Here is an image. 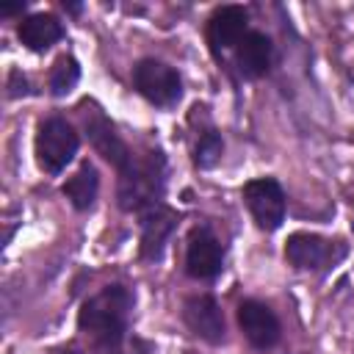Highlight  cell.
<instances>
[{"label": "cell", "instance_id": "6da1fadb", "mask_svg": "<svg viewBox=\"0 0 354 354\" xmlns=\"http://www.w3.org/2000/svg\"><path fill=\"white\" fill-rule=\"evenodd\" d=\"M130 310H133V293L124 285H108L83 304L77 324L91 337L100 354H122Z\"/></svg>", "mask_w": 354, "mask_h": 354}, {"label": "cell", "instance_id": "7a4b0ae2", "mask_svg": "<svg viewBox=\"0 0 354 354\" xmlns=\"http://www.w3.org/2000/svg\"><path fill=\"white\" fill-rule=\"evenodd\" d=\"M160 194H163L160 152H149L144 158L133 155L130 166L119 171V205L124 210H149L158 205Z\"/></svg>", "mask_w": 354, "mask_h": 354}, {"label": "cell", "instance_id": "3957f363", "mask_svg": "<svg viewBox=\"0 0 354 354\" xmlns=\"http://www.w3.org/2000/svg\"><path fill=\"white\" fill-rule=\"evenodd\" d=\"M77 133L72 130V124L61 116H53L47 122L39 124L36 133V158L39 166L50 174H58L66 169V163L75 158L77 152Z\"/></svg>", "mask_w": 354, "mask_h": 354}, {"label": "cell", "instance_id": "277c9868", "mask_svg": "<svg viewBox=\"0 0 354 354\" xmlns=\"http://www.w3.org/2000/svg\"><path fill=\"white\" fill-rule=\"evenodd\" d=\"M133 86L144 100H149L152 105H160V108H169L183 97L180 75L169 64L155 61V58H144L136 64Z\"/></svg>", "mask_w": 354, "mask_h": 354}, {"label": "cell", "instance_id": "5b68a950", "mask_svg": "<svg viewBox=\"0 0 354 354\" xmlns=\"http://www.w3.org/2000/svg\"><path fill=\"white\" fill-rule=\"evenodd\" d=\"M346 254V246L321 235H310V232H293L285 241V257L290 266L304 268V271H318V268H329L335 266L340 257Z\"/></svg>", "mask_w": 354, "mask_h": 354}, {"label": "cell", "instance_id": "8992f818", "mask_svg": "<svg viewBox=\"0 0 354 354\" xmlns=\"http://www.w3.org/2000/svg\"><path fill=\"white\" fill-rule=\"evenodd\" d=\"M243 199H246V207L252 210L254 221L263 227V230H279V224L285 221V191L277 180L271 177H257V180H249L243 185Z\"/></svg>", "mask_w": 354, "mask_h": 354}, {"label": "cell", "instance_id": "52a82bcc", "mask_svg": "<svg viewBox=\"0 0 354 354\" xmlns=\"http://www.w3.org/2000/svg\"><path fill=\"white\" fill-rule=\"evenodd\" d=\"M224 266V249L207 227H196L185 246V271L196 279H213Z\"/></svg>", "mask_w": 354, "mask_h": 354}, {"label": "cell", "instance_id": "ba28073f", "mask_svg": "<svg viewBox=\"0 0 354 354\" xmlns=\"http://www.w3.org/2000/svg\"><path fill=\"white\" fill-rule=\"evenodd\" d=\"M238 324H241V332L246 335V340L254 346V348H271L277 340H279V318L274 315V310L263 301H254V299H246L241 307H238Z\"/></svg>", "mask_w": 354, "mask_h": 354}, {"label": "cell", "instance_id": "9c48e42d", "mask_svg": "<svg viewBox=\"0 0 354 354\" xmlns=\"http://www.w3.org/2000/svg\"><path fill=\"white\" fill-rule=\"evenodd\" d=\"M183 318H185L188 329L196 337H202V340H207L213 346L224 343V332H227L224 329V313H221V307L216 304L213 296H191V299H185Z\"/></svg>", "mask_w": 354, "mask_h": 354}, {"label": "cell", "instance_id": "30bf717a", "mask_svg": "<svg viewBox=\"0 0 354 354\" xmlns=\"http://www.w3.org/2000/svg\"><path fill=\"white\" fill-rule=\"evenodd\" d=\"M246 22L249 14L241 6H221L213 11L207 19V41L213 50H230L238 47L241 39L246 36Z\"/></svg>", "mask_w": 354, "mask_h": 354}, {"label": "cell", "instance_id": "8fae6325", "mask_svg": "<svg viewBox=\"0 0 354 354\" xmlns=\"http://www.w3.org/2000/svg\"><path fill=\"white\" fill-rule=\"evenodd\" d=\"M86 130H88V141L94 144V149H97L105 160H111L119 171L130 166L133 152L127 149V144L119 138V133L113 130V124H111L100 111H94L91 116H86Z\"/></svg>", "mask_w": 354, "mask_h": 354}, {"label": "cell", "instance_id": "7c38bea8", "mask_svg": "<svg viewBox=\"0 0 354 354\" xmlns=\"http://www.w3.org/2000/svg\"><path fill=\"white\" fill-rule=\"evenodd\" d=\"M174 210L163 207V205H155L149 210H144V221H141V257L147 260H158L160 252H163V243L166 238L171 235L174 230Z\"/></svg>", "mask_w": 354, "mask_h": 354}, {"label": "cell", "instance_id": "4fadbf2b", "mask_svg": "<svg viewBox=\"0 0 354 354\" xmlns=\"http://www.w3.org/2000/svg\"><path fill=\"white\" fill-rule=\"evenodd\" d=\"M235 61H238V69L243 77H260L268 64H271V41L266 33H257V30H249L238 50H235Z\"/></svg>", "mask_w": 354, "mask_h": 354}, {"label": "cell", "instance_id": "5bb4252c", "mask_svg": "<svg viewBox=\"0 0 354 354\" xmlns=\"http://www.w3.org/2000/svg\"><path fill=\"white\" fill-rule=\"evenodd\" d=\"M17 33H19L22 44L28 50L41 53V50H50L64 36V28H61V22L53 14H30V17H25L19 22Z\"/></svg>", "mask_w": 354, "mask_h": 354}, {"label": "cell", "instance_id": "9a60e30c", "mask_svg": "<svg viewBox=\"0 0 354 354\" xmlns=\"http://www.w3.org/2000/svg\"><path fill=\"white\" fill-rule=\"evenodd\" d=\"M97 188H100V177H97L94 163H88V160L64 183V194H66V199H69L77 210H88V207L94 205Z\"/></svg>", "mask_w": 354, "mask_h": 354}, {"label": "cell", "instance_id": "2e32d148", "mask_svg": "<svg viewBox=\"0 0 354 354\" xmlns=\"http://www.w3.org/2000/svg\"><path fill=\"white\" fill-rule=\"evenodd\" d=\"M77 80H80V66H77V61L69 58V55H61V58L55 61V66L50 69V91H53L55 97H64V94H69V91L77 86Z\"/></svg>", "mask_w": 354, "mask_h": 354}, {"label": "cell", "instance_id": "e0dca14e", "mask_svg": "<svg viewBox=\"0 0 354 354\" xmlns=\"http://www.w3.org/2000/svg\"><path fill=\"white\" fill-rule=\"evenodd\" d=\"M221 152H224L221 136H218L216 130H205V133L199 136V141H196V155H194V160H196V166L210 169V166L221 158Z\"/></svg>", "mask_w": 354, "mask_h": 354}, {"label": "cell", "instance_id": "ac0fdd59", "mask_svg": "<svg viewBox=\"0 0 354 354\" xmlns=\"http://www.w3.org/2000/svg\"><path fill=\"white\" fill-rule=\"evenodd\" d=\"M25 8V3L19 0V3H14V6H0V14H17V11H22Z\"/></svg>", "mask_w": 354, "mask_h": 354}, {"label": "cell", "instance_id": "d6986e66", "mask_svg": "<svg viewBox=\"0 0 354 354\" xmlns=\"http://www.w3.org/2000/svg\"><path fill=\"white\" fill-rule=\"evenodd\" d=\"M61 354H77V351H61Z\"/></svg>", "mask_w": 354, "mask_h": 354}, {"label": "cell", "instance_id": "ffe728a7", "mask_svg": "<svg viewBox=\"0 0 354 354\" xmlns=\"http://www.w3.org/2000/svg\"><path fill=\"white\" fill-rule=\"evenodd\" d=\"M185 354H191V351H185Z\"/></svg>", "mask_w": 354, "mask_h": 354}]
</instances>
